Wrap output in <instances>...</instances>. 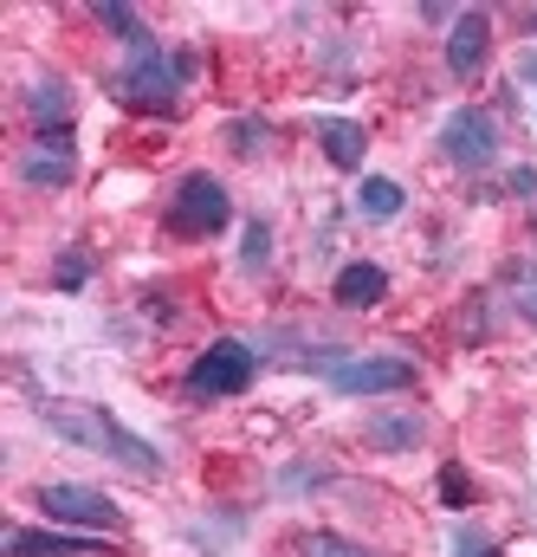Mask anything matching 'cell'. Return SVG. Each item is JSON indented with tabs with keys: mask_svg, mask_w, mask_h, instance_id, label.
Segmentation results:
<instances>
[{
	"mask_svg": "<svg viewBox=\"0 0 537 557\" xmlns=\"http://www.w3.org/2000/svg\"><path fill=\"white\" fill-rule=\"evenodd\" d=\"M26 111H33L39 131H72V85L65 78H39L26 91Z\"/></svg>",
	"mask_w": 537,
	"mask_h": 557,
	"instance_id": "7c38bea8",
	"label": "cell"
},
{
	"mask_svg": "<svg viewBox=\"0 0 537 557\" xmlns=\"http://www.w3.org/2000/svg\"><path fill=\"white\" fill-rule=\"evenodd\" d=\"M421 434H427L421 416H376L370 421V447H376V454H414Z\"/></svg>",
	"mask_w": 537,
	"mask_h": 557,
	"instance_id": "9a60e30c",
	"label": "cell"
},
{
	"mask_svg": "<svg viewBox=\"0 0 537 557\" xmlns=\"http://www.w3.org/2000/svg\"><path fill=\"white\" fill-rule=\"evenodd\" d=\"M39 421H46L52 434H65L72 447H91V454L117 460L136 480H162V454H155L142 434H130L111 409H98V403H39Z\"/></svg>",
	"mask_w": 537,
	"mask_h": 557,
	"instance_id": "6da1fadb",
	"label": "cell"
},
{
	"mask_svg": "<svg viewBox=\"0 0 537 557\" xmlns=\"http://www.w3.org/2000/svg\"><path fill=\"white\" fill-rule=\"evenodd\" d=\"M525 26H532V33H537V7H532V13H525Z\"/></svg>",
	"mask_w": 537,
	"mask_h": 557,
	"instance_id": "484cf974",
	"label": "cell"
},
{
	"mask_svg": "<svg viewBox=\"0 0 537 557\" xmlns=\"http://www.w3.org/2000/svg\"><path fill=\"white\" fill-rule=\"evenodd\" d=\"M98 20H104V33H117V39H124L130 52L155 46V33L142 26V13H136V7H124V0H104V7H98Z\"/></svg>",
	"mask_w": 537,
	"mask_h": 557,
	"instance_id": "2e32d148",
	"label": "cell"
},
{
	"mask_svg": "<svg viewBox=\"0 0 537 557\" xmlns=\"http://www.w3.org/2000/svg\"><path fill=\"white\" fill-rule=\"evenodd\" d=\"M505 188H512V195H525V201H532V195H537V169H512V182H505Z\"/></svg>",
	"mask_w": 537,
	"mask_h": 557,
	"instance_id": "603a6c76",
	"label": "cell"
},
{
	"mask_svg": "<svg viewBox=\"0 0 537 557\" xmlns=\"http://www.w3.org/2000/svg\"><path fill=\"white\" fill-rule=\"evenodd\" d=\"M227 143H234V156H260L272 143V124H260V117H234L227 124Z\"/></svg>",
	"mask_w": 537,
	"mask_h": 557,
	"instance_id": "ac0fdd59",
	"label": "cell"
},
{
	"mask_svg": "<svg viewBox=\"0 0 537 557\" xmlns=\"http://www.w3.org/2000/svg\"><path fill=\"white\" fill-rule=\"evenodd\" d=\"M7 557H111V545L91 532H26V525H13L7 532V545H0Z\"/></svg>",
	"mask_w": 537,
	"mask_h": 557,
	"instance_id": "30bf717a",
	"label": "cell"
},
{
	"mask_svg": "<svg viewBox=\"0 0 537 557\" xmlns=\"http://www.w3.org/2000/svg\"><path fill=\"white\" fill-rule=\"evenodd\" d=\"M402 208H408L402 182H389V175H363V188H357V214H363V221H396Z\"/></svg>",
	"mask_w": 537,
	"mask_h": 557,
	"instance_id": "5bb4252c",
	"label": "cell"
},
{
	"mask_svg": "<svg viewBox=\"0 0 537 557\" xmlns=\"http://www.w3.org/2000/svg\"><path fill=\"white\" fill-rule=\"evenodd\" d=\"M195 78V52H162V46H142L130 52V65L111 78V91H117V104H130V111H175L182 104V85Z\"/></svg>",
	"mask_w": 537,
	"mask_h": 557,
	"instance_id": "7a4b0ae2",
	"label": "cell"
},
{
	"mask_svg": "<svg viewBox=\"0 0 537 557\" xmlns=\"http://www.w3.org/2000/svg\"><path fill=\"white\" fill-rule=\"evenodd\" d=\"M440 149H447L453 169H492V156H499V124H492V111L460 104V111L440 124Z\"/></svg>",
	"mask_w": 537,
	"mask_h": 557,
	"instance_id": "52a82bcc",
	"label": "cell"
},
{
	"mask_svg": "<svg viewBox=\"0 0 537 557\" xmlns=\"http://www.w3.org/2000/svg\"><path fill=\"white\" fill-rule=\"evenodd\" d=\"M453 557H499V545H492L479 525H460V532H453Z\"/></svg>",
	"mask_w": 537,
	"mask_h": 557,
	"instance_id": "7402d4cb",
	"label": "cell"
},
{
	"mask_svg": "<svg viewBox=\"0 0 537 557\" xmlns=\"http://www.w3.org/2000/svg\"><path fill=\"white\" fill-rule=\"evenodd\" d=\"M317 143H324V156L337 162V169H363V124H350V117H317Z\"/></svg>",
	"mask_w": 537,
	"mask_h": 557,
	"instance_id": "4fadbf2b",
	"label": "cell"
},
{
	"mask_svg": "<svg viewBox=\"0 0 537 557\" xmlns=\"http://www.w3.org/2000/svg\"><path fill=\"white\" fill-rule=\"evenodd\" d=\"M519 78H525V85L537 91V52H525V59H519Z\"/></svg>",
	"mask_w": 537,
	"mask_h": 557,
	"instance_id": "cb8c5ba5",
	"label": "cell"
},
{
	"mask_svg": "<svg viewBox=\"0 0 537 557\" xmlns=\"http://www.w3.org/2000/svg\"><path fill=\"white\" fill-rule=\"evenodd\" d=\"M330 298H337L344 311H376V305L389 298V273H383L376 260H350V267L337 273V285H330Z\"/></svg>",
	"mask_w": 537,
	"mask_h": 557,
	"instance_id": "8fae6325",
	"label": "cell"
},
{
	"mask_svg": "<svg viewBox=\"0 0 537 557\" xmlns=\"http://www.w3.org/2000/svg\"><path fill=\"white\" fill-rule=\"evenodd\" d=\"M253 376H260V357H253L240 337H221V344H208V350L188 363L182 389H188V403H227V396H247Z\"/></svg>",
	"mask_w": 537,
	"mask_h": 557,
	"instance_id": "3957f363",
	"label": "cell"
},
{
	"mask_svg": "<svg viewBox=\"0 0 537 557\" xmlns=\"http://www.w3.org/2000/svg\"><path fill=\"white\" fill-rule=\"evenodd\" d=\"M291 557H376V552L357 545V539H344V532H298Z\"/></svg>",
	"mask_w": 537,
	"mask_h": 557,
	"instance_id": "e0dca14e",
	"label": "cell"
},
{
	"mask_svg": "<svg viewBox=\"0 0 537 557\" xmlns=\"http://www.w3.org/2000/svg\"><path fill=\"white\" fill-rule=\"evenodd\" d=\"M85 278H91V253H85V247H72V253L52 267V285H59V292H78Z\"/></svg>",
	"mask_w": 537,
	"mask_h": 557,
	"instance_id": "44dd1931",
	"label": "cell"
},
{
	"mask_svg": "<svg viewBox=\"0 0 537 557\" xmlns=\"http://www.w3.org/2000/svg\"><path fill=\"white\" fill-rule=\"evenodd\" d=\"M525 311H532V318H537V292H532V298H525Z\"/></svg>",
	"mask_w": 537,
	"mask_h": 557,
	"instance_id": "d4e9b609",
	"label": "cell"
},
{
	"mask_svg": "<svg viewBox=\"0 0 537 557\" xmlns=\"http://www.w3.org/2000/svg\"><path fill=\"white\" fill-rule=\"evenodd\" d=\"M78 175V143L72 131H39V137L20 149V182L26 188H65Z\"/></svg>",
	"mask_w": 537,
	"mask_h": 557,
	"instance_id": "ba28073f",
	"label": "cell"
},
{
	"mask_svg": "<svg viewBox=\"0 0 537 557\" xmlns=\"http://www.w3.org/2000/svg\"><path fill=\"white\" fill-rule=\"evenodd\" d=\"M486 52H492V13L486 7H466L453 20V33H447V72L453 78H479Z\"/></svg>",
	"mask_w": 537,
	"mask_h": 557,
	"instance_id": "9c48e42d",
	"label": "cell"
},
{
	"mask_svg": "<svg viewBox=\"0 0 537 557\" xmlns=\"http://www.w3.org/2000/svg\"><path fill=\"white\" fill-rule=\"evenodd\" d=\"M414 363L408 357H330L324 363V383L337 396H396V389H414Z\"/></svg>",
	"mask_w": 537,
	"mask_h": 557,
	"instance_id": "5b68a950",
	"label": "cell"
},
{
	"mask_svg": "<svg viewBox=\"0 0 537 557\" xmlns=\"http://www.w3.org/2000/svg\"><path fill=\"white\" fill-rule=\"evenodd\" d=\"M39 512L52 525H85V532H124V512L98 493V486H78V480H52L39 486Z\"/></svg>",
	"mask_w": 537,
	"mask_h": 557,
	"instance_id": "8992f818",
	"label": "cell"
},
{
	"mask_svg": "<svg viewBox=\"0 0 537 557\" xmlns=\"http://www.w3.org/2000/svg\"><path fill=\"white\" fill-rule=\"evenodd\" d=\"M266 260H272V227H266V221H247V247H240V267H247V273H260Z\"/></svg>",
	"mask_w": 537,
	"mask_h": 557,
	"instance_id": "ffe728a7",
	"label": "cell"
},
{
	"mask_svg": "<svg viewBox=\"0 0 537 557\" xmlns=\"http://www.w3.org/2000/svg\"><path fill=\"white\" fill-rule=\"evenodd\" d=\"M227 221H234V195L221 188V175H208V169L182 175V188L168 195V234L175 240H208Z\"/></svg>",
	"mask_w": 537,
	"mask_h": 557,
	"instance_id": "277c9868",
	"label": "cell"
},
{
	"mask_svg": "<svg viewBox=\"0 0 537 557\" xmlns=\"http://www.w3.org/2000/svg\"><path fill=\"white\" fill-rule=\"evenodd\" d=\"M440 499H447L453 512H466V506H473V480H466V467H460V460H447V467H440Z\"/></svg>",
	"mask_w": 537,
	"mask_h": 557,
	"instance_id": "d6986e66",
	"label": "cell"
}]
</instances>
